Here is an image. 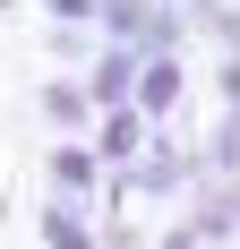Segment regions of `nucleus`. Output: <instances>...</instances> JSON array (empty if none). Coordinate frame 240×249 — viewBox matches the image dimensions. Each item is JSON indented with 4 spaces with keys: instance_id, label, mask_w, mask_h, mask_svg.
Segmentation results:
<instances>
[{
    "instance_id": "39448f33",
    "label": "nucleus",
    "mask_w": 240,
    "mask_h": 249,
    "mask_svg": "<svg viewBox=\"0 0 240 249\" xmlns=\"http://www.w3.org/2000/svg\"><path fill=\"white\" fill-rule=\"evenodd\" d=\"M146 138H154V129H146L137 112H103V121L86 129V155L103 163V180H120V172H129V163L146 155Z\"/></svg>"
},
{
    "instance_id": "9b49d317",
    "label": "nucleus",
    "mask_w": 240,
    "mask_h": 249,
    "mask_svg": "<svg viewBox=\"0 0 240 249\" xmlns=\"http://www.w3.org/2000/svg\"><path fill=\"white\" fill-rule=\"evenodd\" d=\"M154 249H197V232H189V224H163V241H154Z\"/></svg>"
},
{
    "instance_id": "6e6552de",
    "label": "nucleus",
    "mask_w": 240,
    "mask_h": 249,
    "mask_svg": "<svg viewBox=\"0 0 240 249\" xmlns=\"http://www.w3.org/2000/svg\"><path fill=\"white\" fill-rule=\"evenodd\" d=\"M43 121L60 129V138H86V129H95V112H86V95H77L69 77H51V86H43Z\"/></svg>"
},
{
    "instance_id": "0eeeda50",
    "label": "nucleus",
    "mask_w": 240,
    "mask_h": 249,
    "mask_svg": "<svg viewBox=\"0 0 240 249\" xmlns=\"http://www.w3.org/2000/svg\"><path fill=\"white\" fill-rule=\"evenodd\" d=\"M34 232H43V249H103V224H95V206H60V198H51Z\"/></svg>"
},
{
    "instance_id": "7ed1b4c3",
    "label": "nucleus",
    "mask_w": 240,
    "mask_h": 249,
    "mask_svg": "<svg viewBox=\"0 0 240 249\" xmlns=\"http://www.w3.org/2000/svg\"><path fill=\"white\" fill-rule=\"evenodd\" d=\"M129 86H137V52H112V43H95V60H86V112H129Z\"/></svg>"
},
{
    "instance_id": "f03ea898",
    "label": "nucleus",
    "mask_w": 240,
    "mask_h": 249,
    "mask_svg": "<svg viewBox=\"0 0 240 249\" xmlns=\"http://www.w3.org/2000/svg\"><path fill=\"white\" fill-rule=\"evenodd\" d=\"M189 103V60H137V86H129V112L146 129H163L171 112Z\"/></svg>"
},
{
    "instance_id": "9d476101",
    "label": "nucleus",
    "mask_w": 240,
    "mask_h": 249,
    "mask_svg": "<svg viewBox=\"0 0 240 249\" xmlns=\"http://www.w3.org/2000/svg\"><path fill=\"white\" fill-rule=\"evenodd\" d=\"M215 95H223V112H240V60L223 52V69H215Z\"/></svg>"
},
{
    "instance_id": "f257e3e1",
    "label": "nucleus",
    "mask_w": 240,
    "mask_h": 249,
    "mask_svg": "<svg viewBox=\"0 0 240 249\" xmlns=\"http://www.w3.org/2000/svg\"><path fill=\"white\" fill-rule=\"evenodd\" d=\"M197 180V146H171V138H146V155L120 172V189L129 198H180Z\"/></svg>"
},
{
    "instance_id": "20e7f679",
    "label": "nucleus",
    "mask_w": 240,
    "mask_h": 249,
    "mask_svg": "<svg viewBox=\"0 0 240 249\" xmlns=\"http://www.w3.org/2000/svg\"><path fill=\"white\" fill-rule=\"evenodd\" d=\"M43 180H51V198H60V206H86V198H103V163L86 155V138H60V146L43 155Z\"/></svg>"
},
{
    "instance_id": "423d86ee",
    "label": "nucleus",
    "mask_w": 240,
    "mask_h": 249,
    "mask_svg": "<svg viewBox=\"0 0 240 249\" xmlns=\"http://www.w3.org/2000/svg\"><path fill=\"white\" fill-rule=\"evenodd\" d=\"M180 224L197 232V249L206 241H240V189L232 180H197V206L180 215Z\"/></svg>"
},
{
    "instance_id": "1a4fd4ad",
    "label": "nucleus",
    "mask_w": 240,
    "mask_h": 249,
    "mask_svg": "<svg viewBox=\"0 0 240 249\" xmlns=\"http://www.w3.org/2000/svg\"><path fill=\"white\" fill-rule=\"evenodd\" d=\"M43 18H51V35H86L95 26V0H43Z\"/></svg>"
}]
</instances>
